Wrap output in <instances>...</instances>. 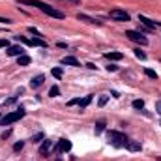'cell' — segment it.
Instances as JSON below:
<instances>
[{"label":"cell","instance_id":"1","mask_svg":"<svg viewBox=\"0 0 161 161\" xmlns=\"http://www.w3.org/2000/svg\"><path fill=\"white\" fill-rule=\"evenodd\" d=\"M19 6H32V8H38L39 11H43L45 15L49 17H54V19H64V13L54 9L53 6L45 4V2H39V0H19Z\"/></svg>","mask_w":161,"mask_h":161},{"label":"cell","instance_id":"2","mask_svg":"<svg viewBox=\"0 0 161 161\" xmlns=\"http://www.w3.org/2000/svg\"><path fill=\"white\" fill-rule=\"evenodd\" d=\"M107 139L114 148H126V144H128V137L120 131H113V129L107 131Z\"/></svg>","mask_w":161,"mask_h":161},{"label":"cell","instance_id":"3","mask_svg":"<svg viewBox=\"0 0 161 161\" xmlns=\"http://www.w3.org/2000/svg\"><path fill=\"white\" fill-rule=\"evenodd\" d=\"M24 114H26V111H24L23 107H19L17 111H13V113H8L4 118H0V124H2V126H9V124H13V122L21 120Z\"/></svg>","mask_w":161,"mask_h":161},{"label":"cell","instance_id":"4","mask_svg":"<svg viewBox=\"0 0 161 161\" xmlns=\"http://www.w3.org/2000/svg\"><path fill=\"white\" fill-rule=\"evenodd\" d=\"M126 38L131 39V41H135V43H139V45H146V43H148L146 36H143V34L137 32V30H128V32H126Z\"/></svg>","mask_w":161,"mask_h":161},{"label":"cell","instance_id":"5","mask_svg":"<svg viewBox=\"0 0 161 161\" xmlns=\"http://www.w3.org/2000/svg\"><path fill=\"white\" fill-rule=\"evenodd\" d=\"M109 17H111L113 21H129V13L124 11V9H111Z\"/></svg>","mask_w":161,"mask_h":161},{"label":"cell","instance_id":"6","mask_svg":"<svg viewBox=\"0 0 161 161\" xmlns=\"http://www.w3.org/2000/svg\"><path fill=\"white\" fill-rule=\"evenodd\" d=\"M90 103H92V96H84L83 99H81V98H75V99H69V101H68V105H69V107L79 105V107H83V109H84V107H88Z\"/></svg>","mask_w":161,"mask_h":161},{"label":"cell","instance_id":"7","mask_svg":"<svg viewBox=\"0 0 161 161\" xmlns=\"http://www.w3.org/2000/svg\"><path fill=\"white\" fill-rule=\"evenodd\" d=\"M69 150H71V141L68 139H60L58 144L54 146V152H69Z\"/></svg>","mask_w":161,"mask_h":161},{"label":"cell","instance_id":"8","mask_svg":"<svg viewBox=\"0 0 161 161\" xmlns=\"http://www.w3.org/2000/svg\"><path fill=\"white\" fill-rule=\"evenodd\" d=\"M51 146H53V141H51V139H45V141L41 143V146H39V156L47 158V156H49V150H51Z\"/></svg>","mask_w":161,"mask_h":161},{"label":"cell","instance_id":"9","mask_svg":"<svg viewBox=\"0 0 161 161\" xmlns=\"http://www.w3.org/2000/svg\"><path fill=\"white\" fill-rule=\"evenodd\" d=\"M139 21H141V24H144V26L150 28V30H154V28L158 26L156 21H152V19H148V17H144V15H139Z\"/></svg>","mask_w":161,"mask_h":161},{"label":"cell","instance_id":"10","mask_svg":"<svg viewBox=\"0 0 161 161\" xmlns=\"http://www.w3.org/2000/svg\"><path fill=\"white\" fill-rule=\"evenodd\" d=\"M126 148H128L129 152H141L143 144H141L139 141H131V139H128V144H126Z\"/></svg>","mask_w":161,"mask_h":161},{"label":"cell","instance_id":"11","mask_svg":"<svg viewBox=\"0 0 161 161\" xmlns=\"http://www.w3.org/2000/svg\"><path fill=\"white\" fill-rule=\"evenodd\" d=\"M24 54V51L19 47V45H13V47H8V56H21Z\"/></svg>","mask_w":161,"mask_h":161},{"label":"cell","instance_id":"12","mask_svg":"<svg viewBox=\"0 0 161 161\" xmlns=\"http://www.w3.org/2000/svg\"><path fill=\"white\" fill-rule=\"evenodd\" d=\"M77 19H79V21H84V23H90V24H101V21L92 19V17H88V15H84V13H79Z\"/></svg>","mask_w":161,"mask_h":161},{"label":"cell","instance_id":"13","mask_svg":"<svg viewBox=\"0 0 161 161\" xmlns=\"http://www.w3.org/2000/svg\"><path fill=\"white\" fill-rule=\"evenodd\" d=\"M62 64H64V66H75V68L81 66L79 60H77L75 56H64V58H62Z\"/></svg>","mask_w":161,"mask_h":161},{"label":"cell","instance_id":"14","mask_svg":"<svg viewBox=\"0 0 161 161\" xmlns=\"http://www.w3.org/2000/svg\"><path fill=\"white\" fill-rule=\"evenodd\" d=\"M43 81H45V75H38V77H34V79L30 81V88H39V86L43 84Z\"/></svg>","mask_w":161,"mask_h":161},{"label":"cell","instance_id":"15","mask_svg":"<svg viewBox=\"0 0 161 161\" xmlns=\"http://www.w3.org/2000/svg\"><path fill=\"white\" fill-rule=\"evenodd\" d=\"M105 58H107V60H122V58H124V54H122V53H118V51H113V53H107V54H105Z\"/></svg>","mask_w":161,"mask_h":161},{"label":"cell","instance_id":"16","mask_svg":"<svg viewBox=\"0 0 161 161\" xmlns=\"http://www.w3.org/2000/svg\"><path fill=\"white\" fill-rule=\"evenodd\" d=\"M32 47H47V41L41 38H34L32 39Z\"/></svg>","mask_w":161,"mask_h":161},{"label":"cell","instance_id":"17","mask_svg":"<svg viewBox=\"0 0 161 161\" xmlns=\"http://www.w3.org/2000/svg\"><path fill=\"white\" fill-rule=\"evenodd\" d=\"M17 62H19V66H28L30 64V56L21 54V56H17Z\"/></svg>","mask_w":161,"mask_h":161},{"label":"cell","instance_id":"18","mask_svg":"<svg viewBox=\"0 0 161 161\" xmlns=\"http://www.w3.org/2000/svg\"><path fill=\"white\" fill-rule=\"evenodd\" d=\"M103 131H105V122L101 120V122L96 124V135H99V133H103Z\"/></svg>","mask_w":161,"mask_h":161},{"label":"cell","instance_id":"19","mask_svg":"<svg viewBox=\"0 0 161 161\" xmlns=\"http://www.w3.org/2000/svg\"><path fill=\"white\" fill-rule=\"evenodd\" d=\"M15 39H17L19 43H24V45H32V39H26L24 36H15Z\"/></svg>","mask_w":161,"mask_h":161},{"label":"cell","instance_id":"20","mask_svg":"<svg viewBox=\"0 0 161 161\" xmlns=\"http://www.w3.org/2000/svg\"><path fill=\"white\" fill-rule=\"evenodd\" d=\"M58 94H60V88H58L56 84H54V86H51V90H49V96H51V98H56Z\"/></svg>","mask_w":161,"mask_h":161},{"label":"cell","instance_id":"21","mask_svg":"<svg viewBox=\"0 0 161 161\" xmlns=\"http://www.w3.org/2000/svg\"><path fill=\"white\" fill-rule=\"evenodd\" d=\"M133 109H137V111L144 109V101H143V99H135V101H133Z\"/></svg>","mask_w":161,"mask_h":161},{"label":"cell","instance_id":"22","mask_svg":"<svg viewBox=\"0 0 161 161\" xmlns=\"http://www.w3.org/2000/svg\"><path fill=\"white\" fill-rule=\"evenodd\" d=\"M144 73H146V77H150V79H158V73H156L154 69H150V68H146Z\"/></svg>","mask_w":161,"mask_h":161},{"label":"cell","instance_id":"23","mask_svg":"<svg viewBox=\"0 0 161 161\" xmlns=\"http://www.w3.org/2000/svg\"><path fill=\"white\" fill-rule=\"evenodd\" d=\"M107 101H109V96H101V98L98 99V105H99V107H105Z\"/></svg>","mask_w":161,"mask_h":161},{"label":"cell","instance_id":"24","mask_svg":"<svg viewBox=\"0 0 161 161\" xmlns=\"http://www.w3.org/2000/svg\"><path fill=\"white\" fill-rule=\"evenodd\" d=\"M51 73H53V77H56V79H62V69H60V68H54Z\"/></svg>","mask_w":161,"mask_h":161},{"label":"cell","instance_id":"25","mask_svg":"<svg viewBox=\"0 0 161 161\" xmlns=\"http://www.w3.org/2000/svg\"><path fill=\"white\" fill-rule=\"evenodd\" d=\"M135 56H137V58H141V60H146V54H144L141 49H135Z\"/></svg>","mask_w":161,"mask_h":161},{"label":"cell","instance_id":"26","mask_svg":"<svg viewBox=\"0 0 161 161\" xmlns=\"http://www.w3.org/2000/svg\"><path fill=\"white\" fill-rule=\"evenodd\" d=\"M23 146H24V143H23V141H21V143H15V144H13V152H21V150H23Z\"/></svg>","mask_w":161,"mask_h":161},{"label":"cell","instance_id":"27","mask_svg":"<svg viewBox=\"0 0 161 161\" xmlns=\"http://www.w3.org/2000/svg\"><path fill=\"white\" fill-rule=\"evenodd\" d=\"M15 101H17V96H13V98L6 99V101H4V107H6V105H11V103H15Z\"/></svg>","mask_w":161,"mask_h":161},{"label":"cell","instance_id":"28","mask_svg":"<svg viewBox=\"0 0 161 161\" xmlns=\"http://www.w3.org/2000/svg\"><path fill=\"white\" fill-rule=\"evenodd\" d=\"M43 139V133H38V135H34V139H32V143H39Z\"/></svg>","mask_w":161,"mask_h":161},{"label":"cell","instance_id":"29","mask_svg":"<svg viewBox=\"0 0 161 161\" xmlns=\"http://www.w3.org/2000/svg\"><path fill=\"white\" fill-rule=\"evenodd\" d=\"M118 69V66H114V64H109L107 66V71H116Z\"/></svg>","mask_w":161,"mask_h":161},{"label":"cell","instance_id":"30","mask_svg":"<svg viewBox=\"0 0 161 161\" xmlns=\"http://www.w3.org/2000/svg\"><path fill=\"white\" fill-rule=\"evenodd\" d=\"M0 47H9V41L8 39H0Z\"/></svg>","mask_w":161,"mask_h":161},{"label":"cell","instance_id":"31","mask_svg":"<svg viewBox=\"0 0 161 161\" xmlns=\"http://www.w3.org/2000/svg\"><path fill=\"white\" fill-rule=\"evenodd\" d=\"M9 135H11V131H9V129H6V131H4V133H2V139H8V137H9Z\"/></svg>","mask_w":161,"mask_h":161},{"label":"cell","instance_id":"32","mask_svg":"<svg viewBox=\"0 0 161 161\" xmlns=\"http://www.w3.org/2000/svg\"><path fill=\"white\" fill-rule=\"evenodd\" d=\"M156 109H158V113L161 114V101H158V103H156Z\"/></svg>","mask_w":161,"mask_h":161},{"label":"cell","instance_id":"33","mask_svg":"<svg viewBox=\"0 0 161 161\" xmlns=\"http://www.w3.org/2000/svg\"><path fill=\"white\" fill-rule=\"evenodd\" d=\"M69 2H79V0H69Z\"/></svg>","mask_w":161,"mask_h":161},{"label":"cell","instance_id":"34","mask_svg":"<svg viewBox=\"0 0 161 161\" xmlns=\"http://www.w3.org/2000/svg\"><path fill=\"white\" fill-rule=\"evenodd\" d=\"M56 161H62V159H60V158H56Z\"/></svg>","mask_w":161,"mask_h":161},{"label":"cell","instance_id":"35","mask_svg":"<svg viewBox=\"0 0 161 161\" xmlns=\"http://www.w3.org/2000/svg\"><path fill=\"white\" fill-rule=\"evenodd\" d=\"M158 26H161V23H158Z\"/></svg>","mask_w":161,"mask_h":161}]
</instances>
